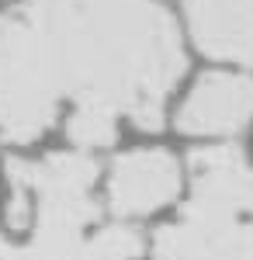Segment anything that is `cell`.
I'll return each instance as SVG.
<instances>
[{
  "label": "cell",
  "mask_w": 253,
  "mask_h": 260,
  "mask_svg": "<svg viewBox=\"0 0 253 260\" xmlns=\"http://www.w3.org/2000/svg\"><path fill=\"white\" fill-rule=\"evenodd\" d=\"M24 24L62 98L104 101L142 132L163 125L184 49L156 0H28Z\"/></svg>",
  "instance_id": "1"
},
{
  "label": "cell",
  "mask_w": 253,
  "mask_h": 260,
  "mask_svg": "<svg viewBox=\"0 0 253 260\" xmlns=\"http://www.w3.org/2000/svg\"><path fill=\"white\" fill-rule=\"evenodd\" d=\"M59 98L62 90L31 28L24 24V18H4L0 21V136L18 146L42 139L56 121Z\"/></svg>",
  "instance_id": "2"
},
{
  "label": "cell",
  "mask_w": 253,
  "mask_h": 260,
  "mask_svg": "<svg viewBox=\"0 0 253 260\" xmlns=\"http://www.w3.org/2000/svg\"><path fill=\"white\" fill-rule=\"evenodd\" d=\"M180 191V167L167 149H132L118 156L108 180V201L118 215H149Z\"/></svg>",
  "instance_id": "3"
},
{
  "label": "cell",
  "mask_w": 253,
  "mask_h": 260,
  "mask_svg": "<svg viewBox=\"0 0 253 260\" xmlns=\"http://www.w3.org/2000/svg\"><path fill=\"white\" fill-rule=\"evenodd\" d=\"M195 194L184 208V219L195 222H233L246 205L250 167L236 146H208L191 156Z\"/></svg>",
  "instance_id": "4"
},
{
  "label": "cell",
  "mask_w": 253,
  "mask_h": 260,
  "mask_svg": "<svg viewBox=\"0 0 253 260\" xmlns=\"http://www.w3.org/2000/svg\"><path fill=\"white\" fill-rule=\"evenodd\" d=\"M253 118V77L208 73L195 83L177 111L184 136H229Z\"/></svg>",
  "instance_id": "5"
},
{
  "label": "cell",
  "mask_w": 253,
  "mask_h": 260,
  "mask_svg": "<svg viewBox=\"0 0 253 260\" xmlns=\"http://www.w3.org/2000/svg\"><path fill=\"white\" fill-rule=\"evenodd\" d=\"M184 11L205 56L253 66V0H184Z\"/></svg>",
  "instance_id": "6"
},
{
  "label": "cell",
  "mask_w": 253,
  "mask_h": 260,
  "mask_svg": "<svg viewBox=\"0 0 253 260\" xmlns=\"http://www.w3.org/2000/svg\"><path fill=\"white\" fill-rule=\"evenodd\" d=\"M153 250L160 260H253V225L180 219L156 233Z\"/></svg>",
  "instance_id": "7"
},
{
  "label": "cell",
  "mask_w": 253,
  "mask_h": 260,
  "mask_svg": "<svg viewBox=\"0 0 253 260\" xmlns=\"http://www.w3.org/2000/svg\"><path fill=\"white\" fill-rule=\"evenodd\" d=\"M98 167L83 153H52L45 160H7L11 187L35 198H90Z\"/></svg>",
  "instance_id": "8"
},
{
  "label": "cell",
  "mask_w": 253,
  "mask_h": 260,
  "mask_svg": "<svg viewBox=\"0 0 253 260\" xmlns=\"http://www.w3.org/2000/svg\"><path fill=\"white\" fill-rule=\"evenodd\" d=\"M118 118L121 115L104 101H77V111L70 115L66 132L83 149H104L118 136Z\"/></svg>",
  "instance_id": "9"
},
{
  "label": "cell",
  "mask_w": 253,
  "mask_h": 260,
  "mask_svg": "<svg viewBox=\"0 0 253 260\" xmlns=\"http://www.w3.org/2000/svg\"><path fill=\"white\" fill-rule=\"evenodd\" d=\"M90 260H136L142 253V233L132 225H104L87 240Z\"/></svg>",
  "instance_id": "10"
},
{
  "label": "cell",
  "mask_w": 253,
  "mask_h": 260,
  "mask_svg": "<svg viewBox=\"0 0 253 260\" xmlns=\"http://www.w3.org/2000/svg\"><path fill=\"white\" fill-rule=\"evenodd\" d=\"M31 194L28 191H18L14 187V194H11V205H7V225L11 229H28V222H31Z\"/></svg>",
  "instance_id": "11"
},
{
  "label": "cell",
  "mask_w": 253,
  "mask_h": 260,
  "mask_svg": "<svg viewBox=\"0 0 253 260\" xmlns=\"http://www.w3.org/2000/svg\"><path fill=\"white\" fill-rule=\"evenodd\" d=\"M243 208L253 212V170H250V180H246V205H243Z\"/></svg>",
  "instance_id": "12"
}]
</instances>
